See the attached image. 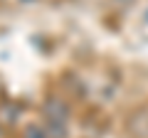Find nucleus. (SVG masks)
<instances>
[{
	"label": "nucleus",
	"instance_id": "f257e3e1",
	"mask_svg": "<svg viewBox=\"0 0 148 138\" xmlns=\"http://www.w3.org/2000/svg\"><path fill=\"white\" fill-rule=\"evenodd\" d=\"M45 113H47V118H54V121H67L69 109H67V104H62V101L49 99L47 104H45Z\"/></svg>",
	"mask_w": 148,
	"mask_h": 138
},
{
	"label": "nucleus",
	"instance_id": "f03ea898",
	"mask_svg": "<svg viewBox=\"0 0 148 138\" xmlns=\"http://www.w3.org/2000/svg\"><path fill=\"white\" fill-rule=\"evenodd\" d=\"M47 138H67V121H54L47 118Z\"/></svg>",
	"mask_w": 148,
	"mask_h": 138
},
{
	"label": "nucleus",
	"instance_id": "7ed1b4c3",
	"mask_svg": "<svg viewBox=\"0 0 148 138\" xmlns=\"http://www.w3.org/2000/svg\"><path fill=\"white\" fill-rule=\"evenodd\" d=\"M25 136H27V138H47V131H45V128H40V126H30Z\"/></svg>",
	"mask_w": 148,
	"mask_h": 138
}]
</instances>
